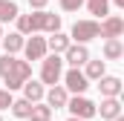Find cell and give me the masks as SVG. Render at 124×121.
<instances>
[{"label":"cell","instance_id":"obj_1","mask_svg":"<svg viewBox=\"0 0 124 121\" xmlns=\"http://www.w3.org/2000/svg\"><path fill=\"white\" fill-rule=\"evenodd\" d=\"M17 32L20 35H35V32H58L61 29V15H52V12H43V9H35L32 15H17Z\"/></svg>","mask_w":124,"mask_h":121},{"label":"cell","instance_id":"obj_2","mask_svg":"<svg viewBox=\"0 0 124 121\" xmlns=\"http://www.w3.org/2000/svg\"><path fill=\"white\" fill-rule=\"evenodd\" d=\"M0 78L6 81V90H20L23 81L32 78L29 60H17L15 55H3L0 58Z\"/></svg>","mask_w":124,"mask_h":121},{"label":"cell","instance_id":"obj_3","mask_svg":"<svg viewBox=\"0 0 124 121\" xmlns=\"http://www.w3.org/2000/svg\"><path fill=\"white\" fill-rule=\"evenodd\" d=\"M40 60H43L40 63V84H49V87L58 84L61 75H63V58L52 52V55H43Z\"/></svg>","mask_w":124,"mask_h":121},{"label":"cell","instance_id":"obj_4","mask_svg":"<svg viewBox=\"0 0 124 121\" xmlns=\"http://www.w3.org/2000/svg\"><path fill=\"white\" fill-rule=\"evenodd\" d=\"M93 38H101V23H98V20H75L69 40H75V43H90Z\"/></svg>","mask_w":124,"mask_h":121},{"label":"cell","instance_id":"obj_5","mask_svg":"<svg viewBox=\"0 0 124 121\" xmlns=\"http://www.w3.org/2000/svg\"><path fill=\"white\" fill-rule=\"evenodd\" d=\"M66 110H69L75 118H81V121H87V118H93V115H98V113H95L98 107H95L90 98H84V95H75V98H69V101H66Z\"/></svg>","mask_w":124,"mask_h":121},{"label":"cell","instance_id":"obj_6","mask_svg":"<svg viewBox=\"0 0 124 121\" xmlns=\"http://www.w3.org/2000/svg\"><path fill=\"white\" fill-rule=\"evenodd\" d=\"M63 84H66V92H75V95H84V90L90 87V81H87V75L78 69V66H72L69 72H63L61 75Z\"/></svg>","mask_w":124,"mask_h":121},{"label":"cell","instance_id":"obj_7","mask_svg":"<svg viewBox=\"0 0 124 121\" xmlns=\"http://www.w3.org/2000/svg\"><path fill=\"white\" fill-rule=\"evenodd\" d=\"M90 60V49H87V43H69L66 46V52H63V63H69V66H84Z\"/></svg>","mask_w":124,"mask_h":121},{"label":"cell","instance_id":"obj_8","mask_svg":"<svg viewBox=\"0 0 124 121\" xmlns=\"http://www.w3.org/2000/svg\"><path fill=\"white\" fill-rule=\"evenodd\" d=\"M23 52H26V60H40L46 55V38H38L35 32L29 40H23Z\"/></svg>","mask_w":124,"mask_h":121},{"label":"cell","instance_id":"obj_9","mask_svg":"<svg viewBox=\"0 0 124 121\" xmlns=\"http://www.w3.org/2000/svg\"><path fill=\"white\" fill-rule=\"evenodd\" d=\"M121 32H124V17L107 15L101 20V38H121Z\"/></svg>","mask_w":124,"mask_h":121},{"label":"cell","instance_id":"obj_10","mask_svg":"<svg viewBox=\"0 0 124 121\" xmlns=\"http://www.w3.org/2000/svg\"><path fill=\"white\" fill-rule=\"evenodd\" d=\"M98 90L104 98H118V92H121V78H116V75H101L98 78Z\"/></svg>","mask_w":124,"mask_h":121},{"label":"cell","instance_id":"obj_11","mask_svg":"<svg viewBox=\"0 0 124 121\" xmlns=\"http://www.w3.org/2000/svg\"><path fill=\"white\" fill-rule=\"evenodd\" d=\"M43 98H46V104H49V107L61 110V107H66V101H69V92H66V87L52 84V87H49V92H43Z\"/></svg>","mask_w":124,"mask_h":121},{"label":"cell","instance_id":"obj_12","mask_svg":"<svg viewBox=\"0 0 124 121\" xmlns=\"http://www.w3.org/2000/svg\"><path fill=\"white\" fill-rule=\"evenodd\" d=\"M69 43H72V40H69V35H63L61 29H58V32H52V35L46 38V49H52L55 55H63Z\"/></svg>","mask_w":124,"mask_h":121},{"label":"cell","instance_id":"obj_13","mask_svg":"<svg viewBox=\"0 0 124 121\" xmlns=\"http://www.w3.org/2000/svg\"><path fill=\"white\" fill-rule=\"evenodd\" d=\"M0 43H3L6 55H15V52H20V49H23V35H20V32H9V35H3V38H0Z\"/></svg>","mask_w":124,"mask_h":121},{"label":"cell","instance_id":"obj_14","mask_svg":"<svg viewBox=\"0 0 124 121\" xmlns=\"http://www.w3.org/2000/svg\"><path fill=\"white\" fill-rule=\"evenodd\" d=\"M95 113H101V118L113 121L116 115H121V104H118V98H104L101 101V110H95Z\"/></svg>","mask_w":124,"mask_h":121},{"label":"cell","instance_id":"obj_15","mask_svg":"<svg viewBox=\"0 0 124 121\" xmlns=\"http://www.w3.org/2000/svg\"><path fill=\"white\" fill-rule=\"evenodd\" d=\"M20 90H23V98H26V101H32V104H35V101H43V84H38V81H23V87H20Z\"/></svg>","mask_w":124,"mask_h":121},{"label":"cell","instance_id":"obj_16","mask_svg":"<svg viewBox=\"0 0 124 121\" xmlns=\"http://www.w3.org/2000/svg\"><path fill=\"white\" fill-rule=\"evenodd\" d=\"M121 55H124L121 38H107V43H104V58H107V60H118Z\"/></svg>","mask_w":124,"mask_h":121},{"label":"cell","instance_id":"obj_17","mask_svg":"<svg viewBox=\"0 0 124 121\" xmlns=\"http://www.w3.org/2000/svg\"><path fill=\"white\" fill-rule=\"evenodd\" d=\"M29 121H52V107L35 101L32 104V113H29Z\"/></svg>","mask_w":124,"mask_h":121},{"label":"cell","instance_id":"obj_18","mask_svg":"<svg viewBox=\"0 0 124 121\" xmlns=\"http://www.w3.org/2000/svg\"><path fill=\"white\" fill-rule=\"evenodd\" d=\"M20 12H17V3L15 0H0V23H9L15 20Z\"/></svg>","mask_w":124,"mask_h":121},{"label":"cell","instance_id":"obj_19","mask_svg":"<svg viewBox=\"0 0 124 121\" xmlns=\"http://www.w3.org/2000/svg\"><path fill=\"white\" fill-rule=\"evenodd\" d=\"M84 3H87L90 15H95V17H107V12H110V0H84Z\"/></svg>","mask_w":124,"mask_h":121},{"label":"cell","instance_id":"obj_20","mask_svg":"<svg viewBox=\"0 0 124 121\" xmlns=\"http://www.w3.org/2000/svg\"><path fill=\"white\" fill-rule=\"evenodd\" d=\"M84 66H87V72H84L87 81H98V78L104 75V60H101V58H98V60H87Z\"/></svg>","mask_w":124,"mask_h":121},{"label":"cell","instance_id":"obj_21","mask_svg":"<svg viewBox=\"0 0 124 121\" xmlns=\"http://www.w3.org/2000/svg\"><path fill=\"white\" fill-rule=\"evenodd\" d=\"M29 113H32V101H26V98L12 101V115H17V118H29Z\"/></svg>","mask_w":124,"mask_h":121},{"label":"cell","instance_id":"obj_22","mask_svg":"<svg viewBox=\"0 0 124 121\" xmlns=\"http://www.w3.org/2000/svg\"><path fill=\"white\" fill-rule=\"evenodd\" d=\"M84 6V0H61V9L63 12H78Z\"/></svg>","mask_w":124,"mask_h":121},{"label":"cell","instance_id":"obj_23","mask_svg":"<svg viewBox=\"0 0 124 121\" xmlns=\"http://www.w3.org/2000/svg\"><path fill=\"white\" fill-rule=\"evenodd\" d=\"M12 90H0V110H6V107H12Z\"/></svg>","mask_w":124,"mask_h":121},{"label":"cell","instance_id":"obj_24","mask_svg":"<svg viewBox=\"0 0 124 121\" xmlns=\"http://www.w3.org/2000/svg\"><path fill=\"white\" fill-rule=\"evenodd\" d=\"M46 3H49V0H29V6H32V9H43Z\"/></svg>","mask_w":124,"mask_h":121},{"label":"cell","instance_id":"obj_25","mask_svg":"<svg viewBox=\"0 0 124 121\" xmlns=\"http://www.w3.org/2000/svg\"><path fill=\"white\" fill-rule=\"evenodd\" d=\"M113 3H116V6H118V9H124V0H113Z\"/></svg>","mask_w":124,"mask_h":121},{"label":"cell","instance_id":"obj_26","mask_svg":"<svg viewBox=\"0 0 124 121\" xmlns=\"http://www.w3.org/2000/svg\"><path fill=\"white\" fill-rule=\"evenodd\" d=\"M113 121H124V118H121V115H116V118H113Z\"/></svg>","mask_w":124,"mask_h":121},{"label":"cell","instance_id":"obj_27","mask_svg":"<svg viewBox=\"0 0 124 121\" xmlns=\"http://www.w3.org/2000/svg\"><path fill=\"white\" fill-rule=\"evenodd\" d=\"M69 121H81V118H75V115H72V118H69Z\"/></svg>","mask_w":124,"mask_h":121},{"label":"cell","instance_id":"obj_28","mask_svg":"<svg viewBox=\"0 0 124 121\" xmlns=\"http://www.w3.org/2000/svg\"><path fill=\"white\" fill-rule=\"evenodd\" d=\"M0 38H3V29H0Z\"/></svg>","mask_w":124,"mask_h":121},{"label":"cell","instance_id":"obj_29","mask_svg":"<svg viewBox=\"0 0 124 121\" xmlns=\"http://www.w3.org/2000/svg\"><path fill=\"white\" fill-rule=\"evenodd\" d=\"M0 121H3V118H0Z\"/></svg>","mask_w":124,"mask_h":121}]
</instances>
